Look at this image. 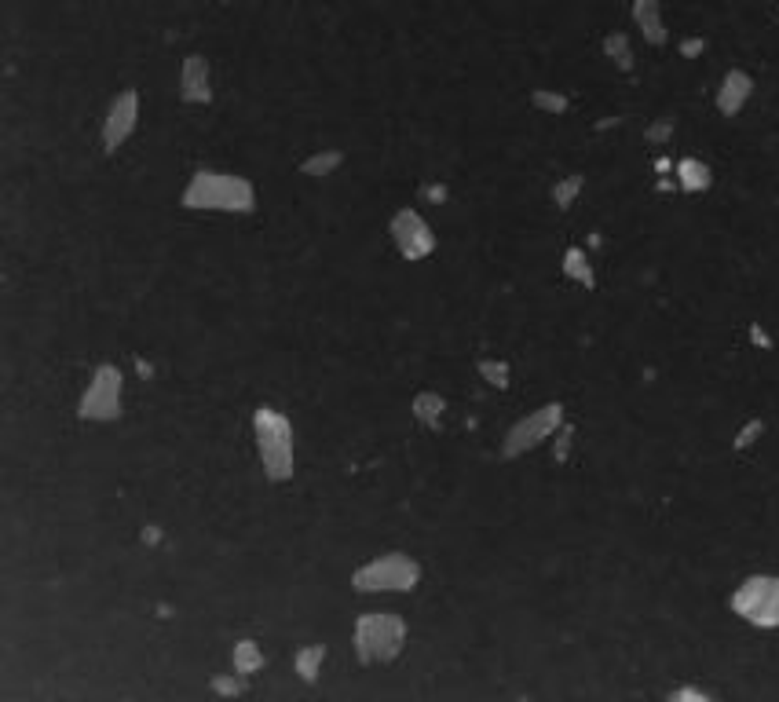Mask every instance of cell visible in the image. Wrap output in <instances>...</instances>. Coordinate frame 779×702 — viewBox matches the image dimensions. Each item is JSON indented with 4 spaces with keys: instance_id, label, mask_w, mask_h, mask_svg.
<instances>
[{
    "instance_id": "cell-1",
    "label": "cell",
    "mask_w": 779,
    "mask_h": 702,
    "mask_svg": "<svg viewBox=\"0 0 779 702\" xmlns=\"http://www.w3.org/2000/svg\"><path fill=\"white\" fill-rule=\"evenodd\" d=\"M183 209H216V213H253L257 209V191L246 176L231 172H194L187 191H183Z\"/></svg>"
},
{
    "instance_id": "cell-2",
    "label": "cell",
    "mask_w": 779,
    "mask_h": 702,
    "mask_svg": "<svg viewBox=\"0 0 779 702\" xmlns=\"http://www.w3.org/2000/svg\"><path fill=\"white\" fill-rule=\"evenodd\" d=\"M253 432H257V454L264 461V476L275 483L293 476V425L286 417L271 406H260L253 414Z\"/></svg>"
},
{
    "instance_id": "cell-3",
    "label": "cell",
    "mask_w": 779,
    "mask_h": 702,
    "mask_svg": "<svg viewBox=\"0 0 779 702\" xmlns=\"http://www.w3.org/2000/svg\"><path fill=\"white\" fill-rule=\"evenodd\" d=\"M406 644V622L392 611L381 615H363L355 622V655L366 666L377 662H392Z\"/></svg>"
},
{
    "instance_id": "cell-4",
    "label": "cell",
    "mask_w": 779,
    "mask_h": 702,
    "mask_svg": "<svg viewBox=\"0 0 779 702\" xmlns=\"http://www.w3.org/2000/svg\"><path fill=\"white\" fill-rule=\"evenodd\" d=\"M417 582H421V564L403 553L377 556V560L359 567L352 578V585L359 593H406Z\"/></svg>"
},
{
    "instance_id": "cell-5",
    "label": "cell",
    "mask_w": 779,
    "mask_h": 702,
    "mask_svg": "<svg viewBox=\"0 0 779 702\" xmlns=\"http://www.w3.org/2000/svg\"><path fill=\"white\" fill-rule=\"evenodd\" d=\"M732 607H736V615L761 629L779 626V578H747L732 596Z\"/></svg>"
},
{
    "instance_id": "cell-6",
    "label": "cell",
    "mask_w": 779,
    "mask_h": 702,
    "mask_svg": "<svg viewBox=\"0 0 779 702\" xmlns=\"http://www.w3.org/2000/svg\"><path fill=\"white\" fill-rule=\"evenodd\" d=\"M85 421H118L121 417V373L118 366H99L88 392L81 395Z\"/></svg>"
},
{
    "instance_id": "cell-7",
    "label": "cell",
    "mask_w": 779,
    "mask_h": 702,
    "mask_svg": "<svg viewBox=\"0 0 779 702\" xmlns=\"http://www.w3.org/2000/svg\"><path fill=\"white\" fill-rule=\"evenodd\" d=\"M560 421H564V410H560V403H549V406H542V410H534L531 417H523L520 425L509 432L502 454H505V458H520V454H527V450L538 447L542 439L553 436L556 428H560Z\"/></svg>"
},
{
    "instance_id": "cell-8",
    "label": "cell",
    "mask_w": 779,
    "mask_h": 702,
    "mask_svg": "<svg viewBox=\"0 0 779 702\" xmlns=\"http://www.w3.org/2000/svg\"><path fill=\"white\" fill-rule=\"evenodd\" d=\"M392 238L395 249L406 256V260H425L428 253H436V234L425 224V216L417 209H399L392 220Z\"/></svg>"
},
{
    "instance_id": "cell-9",
    "label": "cell",
    "mask_w": 779,
    "mask_h": 702,
    "mask_svg": "<svg viewBox=\"0 0 779 702\" xmlns=\"http://www.w3.org/2000/svg\"><path fill=\"white\" fill-rule=\"evenodd\" d=\"M136 121H139V96L136 88H125L107 110V121H103V150H114L125 143V139L136 132Z\"/></svg>"
},
{
    "instance_id": "cell-10",
    "label": "cell",
    "mask_w": 779,
    "mask_h": 702,
    "mask_svg": "<svg viewBox=\"0 0 779 702\" xmlns=\"http://www.w3.org/2000/svg\"><path fill=\"white\" fill-rule=\"evenodd\" d=\"M180 99L183 103H209L213 85H209V59L205 55H187L180 70Z\"/></svg>"
},
{
    "instance_id": "cell-11",
    "label": "cell",
    "mask_w": 779,
    "mask_h": 702,
    "mask_svg": "<svg viewBox=\"0 0 779 702\" xmlns=\"http://www.w3.org/2000/svg\"><path fill=\"white\" fill-rule=\"evenodd\" d=\"M750 92H754L750 74H743V70H728L721 88H717V110L725 117H736L739 110H743V103L750 99Z\"/></svg>"
},
{
    "instance_id": "cell-12",
    "label": "cell",
    "mask_w": 779,
    "mask_h": 702,
    "mask_svg": "<svg viewBox=\"0 0 779 702\" xmlns=\"http://www.w3.org/2000/svg\"><path fill=\"white\" fill-rule=\"evenodd\" d=\"M633 22L641 26L644 41H648V44H662V41H666V26H662L659 0H633Z\"/></svg>"
},
{
    "instance_id": "cell-13",
    "label": "cell",
    "mask_w": 779,
    "mask_h": 702,
    "mask_svg": "<svg viewBox=\"0 0 779 702\" xmlns=\"http://www.w3.org/2000/svg\"><path fill=\"white\" fill-rule=\"evenodd\" d=\"M443 410H447V403H443L436 392H421L414 399V417L425 428H439V417H443Z\"/></svg>"
},
{
    "instance_id": "cell-14",
    "label": "cell",
    "mask_w": 779,
    "mask_h": 702,
    "mask_svg": "<svg viewBox=\"0 0 779 702\" xmlns=\"http://www.w3.org/2000/svg\"><path fill=\"white\" fill-rule=\"evenodd\" d=\"M677 176H681L684 191H706V187H710V169L695 158H684L681 165H677Z\"/></svg>"
},
{
    "instance_id": "cell-15",
    "label": "cell",
    "mask_w": 779,
    "mask_h": 702,
    "mask_svg": "<svg viewBox=\"0 0 779 702\" xmlns=\"http://www.w3.org/2000/svg\"><path fill=\"white\" fill-rule=\"evenodd\" d=\"M604 52L619 70H633V52H630V37L626 33H608L604 37Z\"/></svg>"
},
{
    "instance_id": "cell-16",
    "label": "cell",
    "mask_w": 779,
    "mask_h": 702,
    "mask_svg": "<svg viewBox=\"0 0 779 702\" xmlns=\"http://www.w3.org/2000/svg\"><path fill=\"white\" fill-rule=\"evenodd\" d=\"M260 666H264V651L253 644V640H238L235 644V670L238 673H257Z\"/></svg>"
},
{
    "instance_id": "cell-17",
    "label": "cell",
    "mask_w": 779,
    "mask_h": 702,
    "mask_svg": "<svg viewBox=\"0 0 779 702\" xmlns=\"http://www.w3.org/2000/svg\"><path fill=\"white\" fill-rule=\"evenodd\" d=\"M344 161V154L341 150H322V154H315V158H308L304 165H300V172L304 176H330L337 165Z\"/></svg>"
},
{
    "instance_id": "cell-18",
    "label": "cell",
    "mask_w": 779,
    "mask_h": 702,
    "mask_svg": "<svg viewBox=\"0 0 779 702\" xmlns=\"http://www.w3.org/2000/svg\"><path fill=\"white\" fill-rule=\"evenodd\" d=\"M564 271L575 278V282H582V286H593V267H589V260H586V253H582V249H567Z\"/></svg>"
},
{
    "instance_id": "cell-19",
    "label": "cell",
    "mask_w": 779,
    "mask_h": 702,
    "mask_svg": "<svg viewBox=\"0 0 779 702\" xmlns=\"http://www.w3.org/2000/svg\"><path fill=\"white\" fill-rule=\"evenodd\" d=\"M326 659V651H322V644H315V648H304L297 655V673L304 677V681H315V670H319V662Z\"/></svg>"
},
{
    "instance_id": "cell-20",
    "label": "cell",
    "mask_w": 779,
    "mask_h": 702,
    "mask_svg": "<svg viewBox=\"0 0 779 702\" xmlns=\"http://www.w3.org/2000/svg\"><path fill=\"white\" fill-rule=\"evenodd\" d=\"M582 191V176H567V180H560L553 187V202L560 205V209H567L571 205V198Z\"/></svg>"
},
{
    "instance_id": "cell-21",
    "label": "cell",
    "mask_w": 779,
    "mask_h": 702,
    "mask_svg": "<svg viewBox=\"0 0 779 702\" xmlns=\"http://www.w3.org/2000/svg\"><path fill=\"white\" fill-rule=\"evenodd\" d=\"M531 103H534V107L549 110V114H564V110H567V96H560V92H542V88H538V92L531 96Z\"/></svg>"
},
{
    "instance_id": "cell-22",
    "label": "cell",
    "mask_w": 779,
    "mask_h": 702,
    "mask_svg": "<svg viewBox=\"0 0 779 702\" xmlns=\"http://www.w3.org/2000/svg\"><path fill=\"white\" fill-rule=\"evenodd\" d=\"M480 373L487 377V384H494V388H505V384H509V366H505V362L483 359L480 362Z\"/></svg>"
},
{
    "instance_id": "cell-23",
    "label": "cell",
    "mask_w": 779,
    "mask_h": 702,
    "mask_svg": "<svg viewBox=\"0 0 779 702\" xmlns=\"http://www.w3.org/2000/svg\"><path fill=\"white\" fill-rule=\"evenodd\" d=\"M670 132H673V121L666 117V121H655V125L648 128V139H655V143H659V139H666Z\"/></svg>"
},
{
    "instance_id": "cell-24",
    "label": "cell",
    "mask_w": 779,
    "mask_h": 702,
    "mask_svg": "<svg viewBox=\"0 0 779 702\" xmlns=\"http://www.w3.org/2000/svg\"><path fill=\"white\" fill-rule=\"evenodd\" d=\"M761 432V421H754L750 428H743V436L736 439V447H747V443H754V436Z\"/></svg>"
},
{
    "instance_id": "cell-25",
    "label": "cell",
    "mask_w": 779,
    "mask_h": 702,
    "mask_svg": "<svg viewBox=\"0 0 779 702\" xmlns=\"http://www.w3.org/2000/svg\"><path fill=\"white\" fill-rule=\"evenodd\" d=\"M571 436H575L571 428H564V432H560V447H556V458H560V461L567 458V447H571Z\"/></svg>"
},
{
    "instance_id": "cell-26",
    "label": "cell",
    "mask_w": 779,
    "mask_h": 702,
    "mask_svg": "<svg viewBox=\"0 0 779 702\" xmlns=\"http://www.w3.org/2000/svg\"><path fill=\"white\" fill-rule=\"evenodd\" d=\"M699 48H703V41H684L681 52H684V55H695V52H699Z\"/></svg>"
},
{
    "instance_id": "cell-27",
    "label": "cell",
    "mask_w": 779,
    "mask_h": 702,
    "mask_svg": "<svg viewBox=\"0 0 779 702\" xmlns=\"http://www.w3.org/2000/svg\"><path fill=\"white\" fill-rule=\"evenodd\" d=\"M673 699H706V695H699V692H673Z\"/></svg>"
},
{
    "instance_id": "cell-28",
    "label": "cell",
    "mask_w": 779,
    "mask_h": 702,
    "mask_svg": "<svg viewBox=\"0 0 779 702\" xmlns=\"http://www.w3.org/2000/svg\"><path fill=\"white\" fill-rule=\"evenodd\" d=\"M224 4H235V0H224Z\"/></svg>"
}]
</instances>
